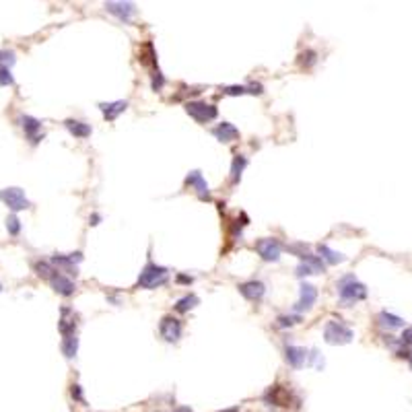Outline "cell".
<instances>
[{
    "mask_svg": "<svg viewBox=\"0 0 412 412\" xmlns=\"http://www.w3.org/2000/svg\"><path fill=\"white\" fill-rule=\"evenodd\" d=\"M256 251L260 253L262 260L266 262H278L280 253H283V243L274 237H264L256 241Z\"/></svg>",
    "mask_w": 412,
    "mask_h": 412,
    "instance_id": "52a82bcc",
    "label": "cell"
},
{
    "mask_svg": "<svg viewBox=\"0 0 412 412\" xmlns=\"http://www.w3.org/2000/svg\"><path fill=\"white\" fill-rule=\"evenodd\" d=\"M62 353H64L66 358H74L76 357V353H78V338H76V334L62 338Z\"/></svg>",
    "mask_w": 412,
    "mask_h": 412,
    "instance_id": "484cf974",
    "label": "cell"
},
{
    "mask_svg": "<svg viewBox=\"0 0 412 412\" xmlns=\"http://www.w3.org/2000/svg\"><path fill=\"white\" fill-rule=\"evenodd\" d=\"M11 85H15V78L11 74V68L0 64V87H11Z\"/></svg>",
    "mask_w": 412,
    "mask_h": 412,
    "instance_id": "f1b7e54d",
    "label": "cell"
},
{
    "mask_svg": "<svg viewBox=\"0 0 412 412\" xmlns=\"http://www.w3.org/2000/svg\"><path fill=\"white\" fill-rule=\"evenodd\" d=\"M64 126L66 130L72 136L76 138H87V136H91V126L89 124H85V122H78V120H66L64 122Z\"/></svg>",
    "mask_w": 412,
    "mask_h": 412,
    "instance_id": "7402d4cb",
    "label": "cell"
},
{
    "mask_svg": "<svg viewBox=\"0 0 412 412\" xmlns=\"http://www.w3.org/2000/svg\"><path fill=\"white\" fill-rule=\"evenodd\" d=\"M237 288L248 301H260L266 293V287H264V283H260V280H248V283L237 285Z\"/></svg>",
    "mask_w": 412,
    "mask_h": 412,
    "instance_id": "5bb4252c",
    "label": "cell"
},
{
    "mask_svg": "<svg viewBox=\"0 0 412 412\" xmlns=\"http://www.w3.org/2000/svg\"><path fill=\"white\" fill-rule=\"evenodd\" d=\"M213 136L216 140H221V143H231V140L239 138V130L233 124H229V122H221L216 128H213Z\"/></svg>",
    "mask_w": 412,
    "mask_h": 412,
    "instance_id": "ac0fdd59",
    "label": "cell"
},
{
    "mask_svg": "<svg viewBox=\"0 0 412 412\" xmlns=\"http://www.w3.org/2000/svg\"><path fill=\"white\" fill-rule=\"evenodd\" d=\"M377 323L381 328H388V330H398V328H404V320L400 315H394L388 311H379L377 315Z\"/></svg>",
    "mask_w": 412,
    "mask_h": 412,
    "instance_id": "44dd1931",
    "label": "cell"
},
{
    "mask_svg": "<svg viewBox=\"0 0 412 412\" xmlns=\"http://www.w3.org/2000/svg\"><path fill=\"white\" fill-rule=\"evenodd\" d=\"M338 297L346 307L348 305H355L358 301L367 299V287L363 283H358L355 274H348L344 278H340L338 283Z\"/></svg>",
    "mask_w": 412,
    "mask_h": 412,
    "instance_id": "7a4b0ae2",
    "label": "cell"
},
{
    "mask_svg": "<svg viewBox=\"0 0 412 412\" xmlns=\"http://www.w3.org/2000/svg\"><path fill=\"white\" fill-rule=\"evenodd\" d=\"M175 412H192V410H190L188 406H179V408H178V410H175Z\"/></svg>",
    "mask_w": 412,
    "mask_h": 412,
    "instance_id": "ab89813d",
    "label": "cell"
},
{
    "mask_svg": "<svg viewBox=\"0 0 412 412\" xmlns=\"http://www.w3.org/2000/svg\"><path fill=\"white\" fill-rule=\"evenodd\" d=\"M198 303H200V299H198L196 295H186V297H181V299L175 301L173 309L178 311V313H188L190 309H194Z\"/></svg>",
    "mask_w": 412,
    "mask_h": 412,
    "instance_id": "cb8c5ba5",
    "label": "cell"
},
{
    "mask_svg": "<svg viewBox=\"0 0 412 412\" xmlns=\"http://www.w3.org/2000/svg\"><path fill=\"white\" fill-rule=\"evenodd\" d=\"M181 330H183L181 320L173 318V315H165L159 323V332L167 342H178V340L181 338Z\"/></svg>",
    "mask_w": 412,
    "mask_h": 412,
    "instance_id": "9c48e42d",
    "label": "cell"
},
{
    "mask_svg": "<svg viewBox=\"0 0 412 412\" xmlns=\"http://www.w3.org/2000/svg\"><path fill=\"white\" fill-rule=\"evenodd\" d=\"M355 338V332L346 328L342 322H336V320H330L323 328V340L328 344H348L353 342Z\"/></svg>",
    "mask_w": 412,
    "mask_h": 412,
    "instance_id": "3957f363",
    "label": "cell"
},
{
    "mask_svg": "<svg viewBox=\"0 0 412 412\" xmlns=\"http://www.w3.org/2000/svg\"><path fill=\"white\" fill-rule=\"evenodd\" d=\"M309 274H315V272H313V270H311L307 264H303V262H301V264L297 266V276L303 278V276H309Z\"/></svg>",
    "mask_w": 412,
    "mask_h": 412,
    "instance_id": "d590c367",
    "label": "cell"
},
{
    "mask_svg": "<svg viewBox=\"0 0 412 412\" xmlns=\"http://www.w3.org/2000/svg\"><path fill=\"white\" fill-rule=\"evenodd\" d=\"M318 253H320V258L323 260V264H340V262L346 260V256H342L340 251H334L332 248H328L326 243L318 245Z\"/></svg>",
    "mask_w": 412,
    "mask_h": 412,
    "instance_id": "ffe728a7",
    "label": "cell"
},
{
    "mask_svg": "<svg viewBox=\"0 0 412 412\" xmlns=\"http://www.w3.org/2000/svg\"><path fill=\"white\" fill-rule=\"evenodd\" d=\"M58 330H60V334H62V338L76 334V313L70 309V307H62V309H60Z\"/></svg>",
    "mask_w": 412,
    "mask_h": 412,
    "instance_id": "4fadbf2b",
    "label": "cell"
},
{
    "mask_svg": "<svg viewBox=\"0 0 412 412\" xmlns=\"http://www.w3.org/2000/svg\"><path fill=\"white\" fill-rule=\"evenodd\" d=\"M285 357H287V363L295 367V369H301L307 361V350L301 348V346H293V344H287L285 348Z\"/></svg>",
    "mask_w": 412,
    "mask_h": 412,
    "instance_id": "e0dca14e",
    "label": "cell"
},
{
    "mask_svg": "<svg viewBox=\"0 0 412 412\" xmlns=\"http://www.w3.org/2000/svg\"><path fill=\"white\" fill-rule=\"evenodd\" d=\"M167 280H169V270L165 266H159L157 262L148 258L144 268L140 270V274H138L136 287L138 288H157V287L167 285Z\"/></svg>",
    "mask_w": 412,
    "mask_h": 412,
    "instance_id": "6da1fadb",
    "label": "cell"
},
{
    "mask_svg": "<svg viewBox=\"0 0 412 412\" xmlns=\"http://www.w3.org/2000/svg\"><path fill=\"white\" fill-rule=\"evenodd\" d=\"M307 363L309 365H315L318 369H323V358L318 353V348H311V355H307Z\"/></svg>",
    "mask_w": 412,
    "mask_h": 412,
    "instance_id": "1f68e13d",
    "label": "cell"
},
{
    "mask_svg": "<svg viewBox=\"0 0 412 412\" xmlns=\"http://www.w3.org/2000/svg\"><path fill=\"white\" fill-rule=\"evenodd\" d=\"M264 400L268 402V404L288 408V406H291V402H293V394L288 392L287 388H283V385H272V388L266 390Z\"/></svg>",
    "mask_w": 412,
    "mask_h": 412,
    "instance_id": "30bf717a",
    "label": "cell"
},
{
    "mask_svg": "<svg viewBox=\"0 0 412 412\" xmlns=\"http://www.w3.org/2000/svg\"><path fill=\"white\" fill-rule=\"evenodd\" d=\"M33 268H35V272H37L41 278H48L50 280V276L56 272V268L50 264V262H35L33 264Z\"/></svg>",
    "mask_w": 412,
    "mask_h": 412,
    "instance_id": "4316f807",
    "label": "cell"
},
{
    "mask_svg": "<svg viewBox=\"0 0 412 412\" xmlns=\"http://www.w3.org/2000/svg\"><path fill=\"white\" fill-rule=\"evenodd\" d=\"M23 122V130H25V134H27V138L31 140V143H39V140L43 138V132H41V122L37 118H33V116H23L21 118Z\"/></svg>",
    "mask_w": 412,
    "mask_h": 412,
    "instance_id": "2e32d148",
    "label": "cell"
},
{
    "mask_svg": "<svg viewBox=\"0 0 412 412\" xmlns=\"http://www.w3.org/2000/svg\"><path fill=\"white\" fill-rule=\"evenodd\" d=\"M223 93L225 95H245L248 89H245V85H231V87H225Z\"/></svg>",
    "mask_w": 412,
    "mask_h": 412,
    "instance_id": "836d02e7",
    "label": "cell"
},
{
    "mask_svg": "<svg viewBox=\"0 0 412 412\" xmlns=\"http://www.w3.org/2000/svg\"><path fill=\"white\" fill-rule=\"evenodd\" d=\"M105 8H107V13L116 15L120 21L128 23L132 19V15L136 13V6L132 2H105Z\"/></svg>",
    "mask_w": 412,
    "mask_h": 412,
    "instance_id": "9a60e30c",
    "label": "cell"
},
{
    "mask_svg": "<svg viewBox=\"0 0 412 412\" xmlns=\"http://www.w3.org/2000/svg\"><path fill=\"white\" fill-rule=\"evenodd\" d=\"M128 107V101H111V103H99V109L103 113V118L107 122L118 120L120 113H124Z\"/></svg>",
    "mask_w": 412,
    "mask_h": 412,
    "instance_id": "d6986e66",
    "label": "cell"
},
{
    "mask_svg": "<svg viewBox=\"0 0 412 412\" xmlns=\"http://www.w3.org/2000/svg\"><path fill=\"white\" fill-rule=\"evenodd\" d=\"M245 167H248V157L235 155L233 157V163H231V183H239L241 173H243Z\"/></svg>",
    "mask_w": 412,
    "mask_h": 412,
    "instance_id": "603a6c76",
    "label": "cell"
},
{
    "mask_svg": "<svg viewBox=\"0 0 412 412\" xmlns=\"http://www.w3.org/2000/svg\"><path fill=\"white\" fill-rule=\"evenodd\" d=\"M192 280H194L192 276H183V274L178 276V283H183V285H192Z\"/></svg>",
    "mask_w": 412,
    "mask_h": 412,
    "instance_id": "f35d334b",
    "label": "cell"
},
{
    "mask_svg": "<svg viewBox=\"0 0 412 412\" xmlns=\"http://www.w3.org/2000/svg\"><path fill=\"white\" fill-rule=\"evenodd\" d=\"M99 221H101V215H97V213L89 216V225H93V227H95V225H99Z\"/></svg>",
    "mask_w": 412,
    "mask_h": 412,
    "instance_id": "74e56055",
    "label": "cell"
},
{
    "mask_svg": "<svg viewBox=\"0 0 412 412\" xmlns=\"http://www.w3.org/2000/svg\"><path fill=\"white\" fill-rule=\"evenodd\" d=\"M6 229H8V233H11L13 237H17V235L21 233V223H19V218H17L15 215H11L6 218Z\"/></svg>",
    "mask_w": 412,
    "mask_h": 412,
    "instance_id": "f546056e",
    "label": "cell"
},
{
    "mask_svg": "<svg viewBox=\"0 0 412 412\" xmlns=\"http://www.w3.org/2000/svg\"><path fill=\"white\" fill-rule=\"evenodd\" d=\"M70 396H72L74 400H78V402H85V398H83V388L78 383H72L70 385Z\"/></svg>",
    "mask_w": 412,
    "mask_h": 412,
    "instance_id": "e575fe53",
    "label": "cell"
},
{
    "mask_svg": "<svg viewBox=\"0 0 412 412\" xmlns=\"http://www.w3.org/2000/svg\"><path fill=\"white\" fill-rule=\"evenodd\" d=\"M315 301H318V288L309 283H301L299 287V301L293 305V313H303V311H309Z\"/></svg>",
    "mask_w": 412,
    "mask_h": 412,
    "instance_id": "ba28073f",
    "label": "cell"
},
{
    "mask_svg": "<svg viewBox=\"0 0 412 412\" xmlns=\"http://www.w3.org/2000/svg\"><path fill=\"white\" fill-rule=\"evenodd\" d=\"M0 291H2V287H0Z\"/></svg>",
    "mask_w": 412,
    "mask_h": 412,
    "instance_id": "60d3db41",
    "label": "cell"
},
{
    "mask_svg": "<svg viewBox=\"0 0 412 412\" xmlns=\"http://www.w3.org/2000/svg\"><path fill=\"white\" fill-rule=\"evenodd\" d=\"M50 285H52V288H54L58 295H62V297H70V295H74V291H76V285L66 274H60L58 270L50 276Z\"/></svg>",
    "mask_w": 412,
    "mask_h": 412,
    "instance_id": "7c38bea8",
    "label": "cell"
},
{
    "mask_svg": "<svg viewBox=\"0 0 412 412\" xmlns=\"http://www.w3.org/2000/svg\"><path fill=\"white\" fill-rule=\"evenodd\" d=\"M0 200L11 208V210H25V208H29L31 202L27 200V196H25V192L21 188H4V190H0Z\"/></svg>",
    "mask_w": 412,
    "mask_h": 412,
    "instance_id": "8992f818",
    "label": "cell"
},
{
    "mask_svg": "<svg viewBox=\"0 0 412 412\" xmlns=\"http://www.w3.org/2000/svg\"><path fill=\"white\" fill-rule=\"evenodd\" d=\"M186 186L194 188L196 196H198L200 200H210V190H208V183H206V179L202 178V173H200L198 169L190 171V173L186 175Z\"/></svg>",
    "mask_w": 412,
    "mask_h": 412,
    "instance_id": "8fae6325",
    "label": "cell"
},
{
    "mask_svg": "<svg viewBox=\"0 0 412 412\" xmlns=\"http://www.w3.org/2000/svg\"><path fill=\"white\" fill-rule=\"evenodd\" d=\"M299 62H301V66H305V68H311L315 62H318V54H315L313 50H305L303 54L299 56Z\"/></svg>",
    "mask_w": 412,
    "mask_h": 412,
    "instance_id": "83f0119b",
    "label": "cell"
},
{
    "mask_svg": "<svg viewBox=\"0 0 412 412\" xmlns=\"http://www.w3.org/2000/svg\"><path fill=\"white\" fill-rule=\"evenodd\" d=\"M78 262H83V253L74 251V253H54L52 260H50V264L54 268H58L60 274L66 272L70 276H72V274L76 276V264H78Z\"/></svg>",
    "mask_w": 412,
    "mask_h": 412,
    "instance_id": "5b68a950",
    "label": "cell"
},
{
    "mask_svg": "<svg viewBox=\"0 0 412 412\" xmlns=\"http://www.w3.org/2000/svg\"><path fill=\"white\" fill-rule=\"evenodd\" d=\"M186 113L190 118H194L200 124H206V122H213L218 116L216 105H210L206 101H188L186 103Z\"/></svg>",
    "mask_w": 412,
    "mask_h": 412,
    "instance_id": "277c9868",
    "label": "cell"
},
{
    "mask_svg": "<svg viewBox=\"0 0 412 412\" xmlns=\"http://www.w3.org/2000/svg\"><path fill=\"white\" fill-rule=\"evenodd\" d=\"M0 62H2V66H13V64L17 62V58H15V52L0 50Z\"/></svg>",
    "mask_w": 412,
    "mask_h": 412,
    "instance_id": "d6a6232c",
    "label": "cell"
},
{
    "mask_svg": "<svg viewBox=\"0 0 412 412\" xmlns=\"http://www.w3.org/2000/svg\"><path fill=\"white\" fill-rule=\"evenodd\" d=\"M301 322V315H280L278 318V326L280 328H288L293 323H299Z\"/></svg>",
    "mask_w": 412,
    "mask_h": 412,
    "instance_id": "4dcf8cb0",
    "label": "cell"
},
{
    "mask_svg": "<svg viewBox=\"0 0 412 412\" xmlns=\"http://www.w3.org/2000/svg\"><path fill=\"white\" fill-rule=\"evenodd\" d=\"M301 262L303 264H307L311 270L315 274H320V272H323V270H326V264H323V260L320 258V256H315V253H303L301 256Z\"/></svg>",
    "mask_w": 412,
    "mask_h": 412,
    "instance_id": "d4e9b609",
    "label": "cell"
},
{
    "mask_svg": "<svg viewBox=\"0 0 412 412\" xmlns=\"http://www.w3.org/2000/svg\"><path fill=\"white\" fill-rule=\"evenodd\" d=\"M245 89H248V93H251V95H262V93H264V87H262L260 83H251V85L245 87Z\"/></svg>",
    "mask_w": 412,
    "mask_h": 412,
    "instance_id": "8d00e7d4",
    "label": "cell"
}]
</instances>
